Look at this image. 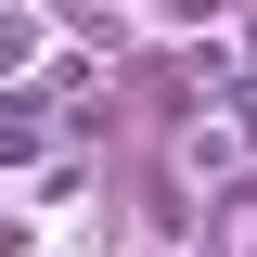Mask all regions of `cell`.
<instances>
[{
    "label": "cell",
    "instance_id": "2",
    "mask_svg": "<svg viewBox=\"0 0 257 257\" xmlns=\"http://www.w3.org/2000/svg\"><path fill=\"white\" fill-rule=\"evenodd\" d=\"M219 116L244 128V155H257V77H231V90H219Z\"/></svg>",
    "mask_w": 257,
    "mask_h": 257
},
{
    "label": "cell",
    "instance_id": "3",
    "mask_svg": "<svg viewBox=\"0 0 257 257\" xmlns=\"http://www.w3.org/2000/svg\"><path fill=\"white\" fill-rule=\"evenodd\" d=\"M39 52V26H26V13H0V64H26Z\"/></svg>",
    "mask_w": 257,
    "mask_h": 257
},
{
    "label": "cell",
    "instance_id": "1",
    "mask_svg": "<svg viewBox=\"0 0 257 257\" xmlns=\"http://www.w3.org/2000/svg\"><path fill=\"white\" fill-rule=\"evenodd\" d=\"M39 142H52V128H39V116H26V103H13V116H0V167H26V155H39Z\"/></svg>",
    "mask_w": 257,
    "mask_h": 257
}]
</instances>
